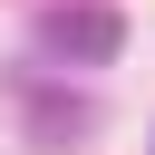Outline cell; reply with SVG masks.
Returning <instances> with one entry per match:
<instances>
[{
	"instance_id": "6da1fadb",
	"label": "cell",
	"mask_w": 155,
	"mask_h": 155,
	"mask_svg": "<svg viewBox=\"0 0 155 155\" xmlns=\"http://www.w3.org/2000/svg\"><path fill=\"white\" fill-rule=\"evenodd\" d=\"M126 48V10L116 0H48L39 10V58H58V68H107Z\"/></svg>"
}]
</instances>
